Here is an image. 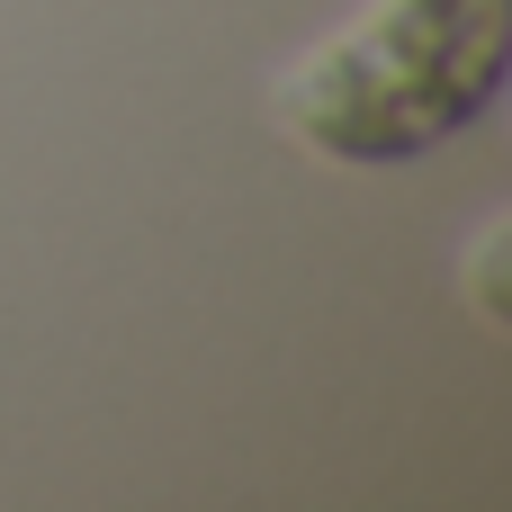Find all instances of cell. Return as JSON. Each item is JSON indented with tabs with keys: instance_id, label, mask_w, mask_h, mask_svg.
Segmentation results:
<instances>
[{
	"instance_id": "1",
	"label": "cell",
	"mask_w": 512,
	"mask_h": 512,
	"mask_svg": "<svg viewBox=\"0 0 512 512\" xmlns=\"http://www.w3.org/2000/svg\"><path fill=\"white\" fill-rule=\"evenodd\" d=\"M512 72V0H378L279 81L297 144L351 171H396L468 135Z\"/></svg>"
}]
</instances>
